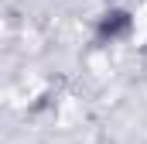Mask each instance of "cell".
I'll return each instance as SVG.
<instances>
[{
    "mask_svg": "<svg viewBox=\"0 0 147 144\" xmlns=\"http://www.w3.org/2000/svg\"><path fill=\"white\" fill-rule=\"evenodd\" d=\"M134 35V14L127 7H106L96 24H92V38L96 45H120Z\"/></svg>",
    "mask_w": 147,
    "mask_h": 144,
    "instance_id": "1",
    "label": "cell"
}]
</instances>
